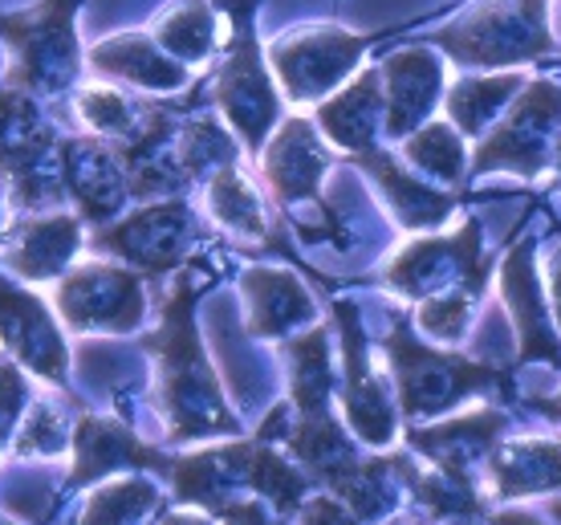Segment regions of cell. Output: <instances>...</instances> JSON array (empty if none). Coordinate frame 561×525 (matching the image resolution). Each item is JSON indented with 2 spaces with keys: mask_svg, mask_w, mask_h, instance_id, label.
Returning a JSON list of instances; mask_svg holds the SVG:
<instances>
[{
  "mask_svg": "<svg viewBox=\"0 0 561 525\" xmlns=\"http://www.w3.org/2000/svg\"><path fill=\"white\" fill-rule=\"evenodd\" d=\"M382 73V99H387V135L391 139H408L432 118V111L448 94V70L439 54L411 45L403 54L387 57L379 66Z\"/></svg>",
  "mask_w": 561,
  "mask_h": 525,
  "instance_id": "cell-10",
  "label": "cell"
},
{
  "mask_svg": "<svg viewBox=\"0 0 561 525\" xmlns=\"http://www.w3.org/2000/svg\"><path fill=\"white\" fill-rule=\"evenodd\" d=\"M82 0H42L37 9L0 16V37L13 49V70L9 82L25 85L33 94H54L73 82L82 66V45H78V16Z\"/></svg>",
  "mask_w": 561,
  "mask_h": 525,
  "instance_id": "cell-5",
  "label": "cell"
},
{
  "mask_svg": "<svg viewBox=\"0 0 561 525\" xmlns=\"http://www.w3.org/2000/svg\"><path fill=\"white\" fill-rule=\"evenodd\" d=\"M208 208L228 232H240V237H265V208H261V196H256L253 184L240 175L237 163H228V168H220L216 175H211Z\"/></svg>",
  "mask_w": 561,
  "mask_h": 525,
  "instance_id": "cell-26",
  "label": "cell"
},
{
  "mask_svg": "<svg viewBox=\"0 0 561 525\" xmlns=\"http://www.w3.org/2000/svg\"><path fill=\"white\" fill-rule=\"evenodd\" d=\"M0 525H4V522H0Z\"/></svg>",
  "mask_w": 561,
  "mask_h": 525,
  "instance_id": "cell-41",
  "label": "cell"
},
{
  "mask_svg": "<svg viewBox=\"0 0 561 525\" xmlns=\"http://www.w3.org/2000/svg\"><path fill=\"white\" fill-rule=\"evenodd\" d=\"M78 241H82V232H78L73 216H45V220L21 228L13 241L4 244V256H9V270H16L28 282H49L70 265Z\"/></svg>",
  "mask_w": 561,
  "mask_h": 525,
  "instance_id": "cell-22",
  "label": "cell"
},
{
  "mask_svg": "<svg viewBox=\"0 0 561 525\" xmlns=\"http://www.w3.org/2000/svg\"><path fill=\"white\" fill-rule=\"evenodd\" d=\"M151 37L159 42L163 54H171L183 66H199L216 54L220 45V21L211 13L208 0H180L168 13L154 21Z\"/></svg>",
  "mask_w": 561,
  "mask_h": 525,
  "instance_id": "cell-23",
  "label": "cell"
},
{
  "mask_svg": "<svg viewBox=\"0 0 561 525\" xmlns=\"http://www.w3.org/2000/svg\"><path fill=\"white\" fill-rule=\"evenodd\" d=\"M163 525H208L204 517H192V513H175V517H168Z\"/></svg>",
  "mask_w": 561,
  "mask_h": 525,
  "instance_id": "cell-37",
  "label": "cell"
},
{
  "mask_svg": "<svg viewBox=\"0 0 561 525\" xmlns=\"http://www.w3.org/2000/svg\"><path fill=\"white\" fill-rule=\"evenodd\" d=\"M387 123V99H382V73H358L346 90L318 106V127L342 151H370V142Z\"/></svg>",
  "mask_w": 561,
  "mask_h": 525,
  "instance_id": "cell-17",
  "label": "cell"
},
{
  "mask_svg": "<svg viewBox=\"0 0 561 525\" xmlns=\"http://www.w3.org/2000/svg\"><path fill=\"white\" fill-rule=\"evenodd\" d=\"M492 481L496 493H546L561 484V444L553 441H520L492 456Z\"/></svg>",
  "mask_w": 561,
  "mask_h": 525,
  "instance_id": "cell-24",
  "label": "cell"
},
{
  "mask_svg": "<svg viewBox=\"0 0 561 525\" xmlns=\"http://www.w3.org/2000/svg\"><path fill=\"white\" fill-rule=\"evenodd\" d=\"M525 85H529V73L525 70L468 73V78L448 85L444 111H448L451 127L460 130V135H484L513 106V99H517Z\"/></svg>",
  "mask_w": 561,
  "mask_h": 525,
  "instance_id": "cell-20",
  "label": "cell"
},
{
  "mask_svg": "<svg viewBox=\"0 0 561 525\" xmlns=\"http://www.w3.org/2000/svg\"><path fill=\"white\" fill-rule=\"evenodd\" d=\"M387 355H391L394 384H399V399H403V415L420 420V415H439L463 403L468 396L505 387V375L496 367L472 363L460 355H439L432 346H423L408 330V322L387 334Z\"/></svg>",
  "mask_w": 561,
  "mask_h": 525,
  "instance_id": "cell-4",
  "label": "cell"
},
{
  "mask_svg": "<svg viewBox=\"0 0 561 525\" xmlns=\"http://www.w3.org/2000/svg\"><path fill=\"white\" fill-rule=\"evenodd\" d=\"M489 277V261L480 256V225L468 220L451 237L415 241L391 261L387 282L408 298H435L448 289H480Z\"/></svg>",
  "mask_w": 561,
  "mask_h": 525,
  "instance_id": "cell-8",
  "label": "cell"
},
{
  "mask_svg": "<svg viewBox=\"0 0 561 525\" xmlns=\"http://www.w3.org/2000/svg\"><path fill=\"white\" fill-rule=\"evenodd\" d=\"M90 66L106 78L130 82L139 90H154V94H171V90H183L192 82V70L171 54H163L151 33H123V37L94 45Z\"/></svg>",
  "mask_w": 561,
  "mask_h": 525,
  "instance_id": "cell-15",
  "label": "cell"
},
{
  "mask_svg": "<svg viewBox=\"0 0 561 525\" xmlns=\"http://www.w3.org/2000/svg\"><path fill=\"white\" fill-rule=\"evenodd\" d=\"M57 313L73 330H135L142 318V285L135 273L85 265L57 289Z\"/></svg>",
  "mask_w": 561,
  "mask_h": 525,
  "instance_id": "cell-9",
  "label": "cell"
},
{
  "mask_svg": "<svg viewBox=\"0 0 561 525\" xmlns=\"http://www.w3.org/2000/svg\"><path fill=\"white\" fill-rule=\"evenodd\" d=\"M289 367H294V399L301 415H322L334 387V367H330V346L325 330H309L306 339L289 346Z\"/></svg>",
  "mask_w": 561,
  "mask_h": 525,
  "instance_id": "cell-27",
  "label": "cell"
},
{
  "mask_svg": "<svg viewBox=\"0 0 561 525\" xmlns=\"http://www.w3.org/2000/svg\"><path fill=\"white\" fill-rule=\"evenodd\" d=\"M403 156L439 184H460L468 156H463V135L451 123H423L415 135L403 139Z\"/></svg>",
  "mask_w": 561,
  "mask_h": 525,
  "instance_id": "cell-28",
  "label": "cell"
},
{
  "mask_svg": "<svg viewBox=\"0 0 561 525\" xmlns=\"http://www.w3.org/2000/svg\"><path fill=\"white\" fill-rule=\"evenodd\" d=\"M21 408H25V379L13 363H0V444L9 441V432L16 427Z\"/></svg>",
  "mask_w": 561,
  "mask_h": 525,
  "instance_id": "cell-32",
  "label": "cell"
},
{
  "mask_svg": "<svg viewBox=\"0 0 561 525\" xmlns=\"http://www.w3.org/2000/svg\"><path fill=\"white\" fill-rule=\"evenodd\" d=\"M265 180L277 192L280 204L313 199L322 187V175L330 171V151L322 147V135L306 118H289L265 147Z\"/></svg>",
  "mask_w": 561,
  "mask_h": 525,
  "instance_id": "cell-13",
  "label": "cell"
},
{
  "mask_svg": "<svg viewBox=\"0 0 561 525\" xmlns=\"http://www.w3.org/2000/svg\"><path fill=\"white\" fill-rule=\"evenodd\" d=\"M496 525H537L534 517H520V513H508V517H501Z\"/></svg>",
  "mask_w": 561,
  "mask_h": 525,
  "instance_id": "cell-38",
  "label": "cell"
},
{
  "mask_svg": "<svg viewBox=\"0 0 561 525\" xmlns=\"http://www.w3.org/2000/svg\"><path fill=\"white\" fill-rule=\"evenodd\" d=\"M78 111L102 135H135V106L118 90H85Z\"/></svg>",
  "mask_w": 561,
  "mask_h": 525,
  "instance_id": "cell-31",
  "label": "cell"
},
{
  "mask_svg": "<svg viewBox=\"0 0 561 525\" xmlns=\"http://www.w3.org/2000/svg\"><path fill=\"white\" fill-rule=\"evenodd\" d=\"M534 408L537 412H546L549 420H561V391L553 399H534Z\"/></svg>",
  "mask_w": 561,
  "mask_h": 525,
  "instance_id": "cell-36",
  "label": "cell"
},
{
  "mask_svg": "<svg viewBox=\"0 0 561 525\" xmlns=\"http://www.w3.org/2000/svg\"><path fill=\"white\" fill-rule=\"evenodd\" d=\"M558 517H561V501H558Z\"/></svg>",
  "mask_w": 561,
  "mask_h": 525,
  "instance_id": "cell-40",
  "label": "cell"
},
{
  "mask_svg": "<svg viewBox=\"0 0 561 525\" xmlns=\"http://www.w3.org/2000/svg\"><path fill=\"white\" fill-rule=\"evenodd\" d=\"M0 342L45 379L66 375V342L57 334L49 310L9 282H0Z\"/></svg>",
  "mask_w": 561,
  "mask_h": 525,
  "instance_id": "cell-12",
  "label": "cell"
},
{
  "mask_svg": "<svg viewBox=\"0 0 561 525\" xmlns=\"http://www.w3.org/2000/svg\"><path fill=\"white\" fill-rule=\"evenodd\" d=\"M127 465H159L151 448H142L123 424L114 420H82L78 424V472L73 484L102 477L111 469H127Z\"/></svg>",
  "mask_w": 561,
  "mask_h": 525,
  "instance_id": "cell-25",
  "label": "cell"
},
{
  "mask_svg": "<svg viewBox=\"0 0 561 525\" xmlns=\"http://www.w3.org/2000/svg\"><path fill=\"white\" fill-rule=\"evenodd\" d=\"M553 168H558V175H561V142H558V151H553Z\"/></svg>",
  "mask_w": 561,
  "mask_h": 525,
  "instance_id": "cell-39",
  "label": "cell"
},
{
  "mask_svg": "<svg viewBox=\"0 0 561 525\" xmlns=\"http://www.w3.org/2000/svg\"><path fill=\"white\" fill-rule=\"evenodd\" d=\"M358 168L375 175V184L382 187V199L391 204V213L399 225L408 228H439L451 216L456 199L448 192L432 187L427 180L411 175L408 168H399L391 156L379 151H358Z\"/></svg>",
  "mask_w": 561,
  "mask_h": 525,
  "instance_id": "cell-18",
  "label": "cell"
},
{
  "mask_svg": "<svg viewBox=\"0 0 561 525\" xmlns=\"http://www.w3.org/2000/svg\"><path fill=\"white\" fill-rule=\"evenodd\" d=\"M432 45L468 70H520L553 49L549 0H480L432 33Z\"/></svg>",
  "mask_w": 561,
  "mask_h": 525,
  "instance_id": "cell-2",
  "label": "cell"
},
{
  "mask_svg": "<svg viewBox=\"0 0 561 525\" xmlns=\"http://www.w3.org/2000/svg\"><path fill=\"white\" fill-rule=\"evenodd\" d=\"M228 525H273V522L256 505H237V510L228 513Z\"/></svg>",
  "mask_w": 561,
  "mask_h": 525,
  "instance_id": "cell-35",
  "label": "cell"
},
{
  "mask_svg": "<svg viewBox=\"0 0 561 525\" xmlns=\"http://www.w3.org/2000/svg\"><path fill=\"white\" fill-rule=\"evenodd\" d=\"M366 49H370V37L363 33L337 25H306L289 28L285 37L268 45V61L289 99L318 102L358 70Z\"/></svg>",
  "mask_w": 561,
  "mask_h": 525,
  "instance_id": "cell-7",
  "label": "cell"
},
{
  "mask_svg": "<svg viewBox=\"0 0 561 525\" xmlns=\"http://www.w3.org/2000/svg\"><path fill=\"white\" fill-rule=\"evenodd\" d=\"M228 13H232V37L216 78V106L225 111L228 127L237 130L240 142L249 151H261L280 114V94L265 66V49L253 33L256 0H228Z\"/></svg>",
  "mask_w": 561,
  "mask_h": 525,
  "instance_id": "cell-3",
  "label": "cell"
},
{
  "mask_svg": "<svg viewBox=\"0 0 561 525\" xmlns=\"http://www.w3.org/2000/svg\"><path fill=\"white\" fill-rule=\"evenodd\" d=\"M477 298H480V289H448V294H435L432 301H423V310H420L423 334L432 342H460Z\"/></svg>",
  "mask_w": 561,
  "mask_h": 525,
  "instance_id": "cell-30",
  "label": "cell"
},
{
  "mask_svg": "<svg viewBox=\"0 0 561 525\" xmlns=\"http://www.w3.org/2000/svg\"><path fill=\"white\" fill-rule=\"evenodd\" d=\"M501 294L517 322V358L520 363H561V334L549 318V298L537 285L534 241L517 244L501 265Z\"/></svg>",
  "mask_w": 561,
  "mask_h": 525,
  "instance_id": "cell-11",
  "label": "cell"
},
{
  "mask_svg": "<svg viewBox=\"0 0 561 525\" xmlns=\"http://www.w3.org/2000/svg\"><path fill=\"white\" fill-rule=\"evenodd\" d=\"M549 306H553V322H558V334H561V244L553 249L549 256Z\"/></svg>",
  "mask_w": 561,
  "mask_h": 525,
  "instance_id": "cell-34",
  "label": "cell"
},
{
  "mask_svg": "<svg viewBox=\"0 0 561 525\" xmlns=\"http://www.w3.org/2000/svg\"><path fill=\"white\" fill-rule=\"evenodd\" d=\"M192 213L183 208L180 199L171 204H154L147 213L130 216L127 225H118L114 232H102L99 244L114 249L118 256L127 261H139L147 270H168L175 265L187 244H192Z\"/></svg>",
  "mask_w": 561,
  "mask_h": 525,
  "instance_id": "cell-14",
  "label": "cell"
},
{
  "mask_svg": "<svg viewBox=\"0 0 561 525\" xmlns=\"http://www.w3.org/2000/svg\"><path fill=\"white\" fill-rule=\"evenodd\" d=\"M61 448V424L54 420V412H37L28 415L25 436H21V453H57Z\"/></svg>",
  "mask_w": 561,
  "mask_h": 525,
  "instance_id": "cell-33",
  "label": "cell"
},
{
  "mask_svg": "<svg viewBox=\"0 0 561 525\" xmlns=\"http://www.w3.org/2000/svg\"><path fill=\"white\" fill-rule=\"evenodd\" d=\"M196 289L192 277H180L175 294L168 298L163 310V327L154 339H147L159 367H163V408L171 420V436L175 441H199V436H216V432H232L237 420L225 408L220 384L211 375V363L199 346L196 330Z\"/></svg>",
  "mask_w": 561,
  "mask_h": 525,
  "instance_id": "cell-1",
  "label": "cell"
},
{
  "mask_svg": "<svg viewBox=\"0 0 561 525\" xmlns=\"http://www.w3.org/2000/svg\"><path fill=\"white\" fill-rule=\"evenodd\" d=\"M244 301H249V330L261 339H277L285 330H297L301 322L318 318L306 285L280 270L244 273Z\"/></svg>",
  "mask_w": 561,
  "mask_h": 525,
  "instance_id": "cell-19",
  "label": "cell"
},
{
  "mask_svg": "<svg viewBox=\"0 0 561 525\" xmlns=\"http://www.w3.org/2000/svg\"><path fill=\"white\" fill-rule=\"evenodd\" d=\"M154 505V489L147 481H118L94 493L82 525H130Z\"/></svg>",
  "mask_w": 561,
  "mask_h": 525,
  "instance_id": "cell-29",
  "label": "cell"
},
{
  "mask_svg": "<svg viewBox=\"0 0 561 525\" xmlns=\"http://www.w3.org/2000/svg\"><path fill=\"white\" fill-rule=\"evenodd\" d=\"M501 432H505V415L472 412V415H460V420H448V424L420 427V432H411V441H415V448H423V453L432 456L451 481H463L468 465L489 453L492 441Z\"/></svg>",
  "mask_w": 561,
  "mask_h": 525,
  "instance_id": "cell-21",
  "label": "cell"
},
{
  "mask_svg": "<svg viewBox=\"0 0 561 525\" xmlns=\"http://www.w3.org/2000/svg\"><path fill=\"white\" fill-rule=\"evenodd\" d=\"M561 142V82L553 78H529L513 106L505 111V123H496L489 139L480 142L477 171H513L534 180L553 163V151Z\"/></svg>",
  "mask_w": 561,
  "mask_h": 525,
  "instance_id": "cell-6",
  "label": "cell"
},
{
  "mask_svg": "<svg viewBox=\"0 0 561 525\" xmlns=\"http://www.w3.org/2000/svg\"><path fill=\"white\" fill-rule=\"evenodd\" d=\"M337 318H342V339H346V415H351L354 432L366 444H391L394 436L391 399H387L379 379L370 375L366 342H363V330H358V318H354V306L342 301Z\"/></svg>",
  "mask_w": 561,
  "mask_h": 525,
  "instance_id": "cell-16",
  "label": "cell"
}]
</instances>
